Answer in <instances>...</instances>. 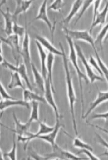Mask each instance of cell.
I'll return each instance as SVG.
<instances>
[{
  "mask_svg": "<svg viewBox=\"0 0 108 160\" xmlns=\"http://www.w3.org/2000/svg\"><path fill=\"white\" fill-rule=\"evenodd\" d=\"M64 32L72 39L76 40H82L90 44L93 50L96 49V47L94 43V40L92 37L90 32L87 30H71L66 28H63Z\"/></svg>",
  "mask_w": 108,
  "mask_h": 160,
  "instance_id": "obj_5",
  "label": "cell"
},
{
  "mask_svg": "<svg viewBox=\"0 0 108 160\" xmlns=\"http://www.w3.org/2000/svg\"><path fill=\"white\" fill-rule=\"evenodd\" d=\"M19 106L25 107L27 109H29V103L27 102L24 100H16V99H5L0 102V110H1V115L2 113V111L10 107Z\"/></svg>",
  "mask_w": 108,
  "mask_h": 160,
  "instance_id": "obj_17",
  "label": "cell"
},
{
  "mask_svg": "<svg viewBox=\"0 0 108 160\" xmlns=\"http://www.w3.org/2000/svg\"><path fill=\"white\" fill-rule=\"evenodd\" d=\"M66 39L67 42H68L69 47V60L71 61L72 65L75 68V70L76 71L77 75H78V80H79V85L80 88L81 93V100H82V116L84 115V94L83 89L82 85V80L83 79L86 82L87 84H88L89 82L90 81L88 78L87 76L85 75L84 73L81 71L80 68H79L78 65V61H77V54H76V50L75 48V43L73 42L72 39L69 37L67 35H66Z\"/></svg>",
  "mask_w": 108,
  "mask_h": 160,
  "instance_id": "obj_2",
  "label": "cell"
},
{
  "mask_svg": "<svg viewBox=\"0 0 108 160\" xmlns=\"http://www.w3.org/2000/svg\"><path fill=\"white\" fill-rule=\"evenodd\" d=\"M0 93L2 98L4 99H14L15 98H13L12 96L9 94L8 92L6 91L5 88L4 87V86L2 84L1 82H0Z\"/></svg>",
  "mask_w": 108,
  "mask_h": 160,
  "instance_id": "obj_35",
  "label": "cell"
},
{
  "mask_svg": "<svg viewBox=\"0 0 108 160\" xmlns=\"http://www.w3.org/2000/svg\"><path fill=\"white\" fill-rule=\"evenodd\" d=\"M47 1L44 0L42 3V5L40 6V8L39 9V12L38 13L37 17L34 18V21L37 20H41L44 22L50 29V32L51 33L52 39H53V33H54V27L52 24V22L50 21L47 13Z\"/></svg>",
  "mask_w": 108,
  "mask_h": 160,
  "instance_id": "obj_12",
  "label": "cell"
},
{
  "mask_svg": "<svg viewBox=\"0 0 108 160\" xmlns=\"http://www.w3.org/2000/svg\"><path fill=\"white\" fill-rule=\"evenodd\" d=\"M24 100L27 102H32L34 101H36L38 102H42L46 104L47 103L46 102L44 97H42L39 94L33 92L32 90L29 89H24L23 92Z\"/></svg>",
  "mask_w": 108,
  "mask_h": 160,
  "instance_id": "obj_21",
  "label": "cell"
},
{
  "mask_svg": "<svg viewBox=\"0 0 108 160\" xmlns=\"http://www.w3.org/2000/svg\"><path fill=\"white\" fill-rule=\"evenodd\" d=\"M13 118L14 120V122L15 124V129H11L9 128L4 126L2 124V126L6 128H8V130L11 131L13 132L14 133L17 134V136H20L29 137L32 134V132H29V128L30 127L31 123L27 122L25 123H22L17 118V116L15 115V113H13Z\"/></svg>",
  "mask_w": 108,
  "mask_h": 160,
  "instance_id": "obj_9",
  "label": "cell"
},
{
  "mask_svg": "<svg viewBox=\"0 0 108 160\" xmlns=\"http://www.w3.org/2000/svg\"><path fill=\"white\" fill-rule=\"evenodd\" d=\"M108 40V34H107V35H106V36L105 38V39H104V41L105 42V41H106V40Z\"/></svg>",
  "mask_w": 108,
  "mask_h": 160,
  "instance_id": "obj_41",
  "label": "cell"
},
{
  "mask_svg": "<svg viewBox=\"0 0 108 160\" xmlns=\"http://www.w3.org/2000/svg\"><path fill=\"white\" fill-rule=\"evenodd\" d=\"M1 64L4 68L10 69V71H13V72H17L21 76V77L24 79L25 82L26 83L28 89L33 91L32 86L30 82L28 75H27V67L25 63L21 64L18 66H17V65L15 66L4 60L2 63Z\"/></svg>",
  "mask_w": 108,
  "mask_h": 160,
  "instance_id": "obj_8",
  "label": "cell"
},
{
  "mask_svg": "<svg viewBox=\"0 0 108 160\" xmlns=\"http://www.w3.org/2000/svg\"><path fill=\"white\" fill-rule=\"evenodd\" d=\"M108 12V1L107 4H106L105 7L103 9V10L101 12H99L97 13L96 18L93 21L92 23L91 26L90 27V34H92V31L93 29L96 27V26L100 25L101 26L102 25H104L106 19L107 17V14Z\"/></svg>",
  "mask_w": 108,
  "mask_h": 160,
  "instance_id": "obj_19",
  "label": "cell"
},
{
  "mask_svg": "<svg viewBox=\"0 0 108 160\" xmlns=\"http://www.w3.org/2000/svg\"><path fill=\"white\" fill-rule=\"evenodd\" d=\"M35 42L36 43L38 51L40 56V61H41V67H42V74L46 81L47 79V55L44 48L42 47L40 43L37 40H35Z\"/></svg>",
  "mask_w": 108,
  "mask_h": 160,
  "instance_id": "obj_16",
  "label": "cell"
},
{
  "mask_svg": "<svg viewBox=\"0 0 108 160\" xmlns=\"http://www.w3.org/2000/svg\"><path fill=\"white\" fill-rule=\"evenodd\" d=\"M4 157H8L11 160H17V144L15 141V133L13 137V146L12 149L8 153H5Z\"/></svg>",
  "mask_w": 108,
  "mask_h": 160,
  "instance_id": "obj_31",
  "label": "cell"
},
{
  "mask_svg": "<svg viewBox=\"0 0 108 160\" xmlns=\"http://www.w3.org/2000/svg\"><path fill=\"white\" fill-rule=\"evenodd\" d=\"M83 3V1H81V0H76L74 2L69 14L63 20L62 22L63 24L65 25L69 24V22L71 21V19L73 18L75 15H76V13L82 8Z\"/></svg>",
  "mask_w": 108,
  "mask_h": 160,
  "instance_id": "obj_22",
  "label": "cell"
},
{
  "mask_svg": "<svg viewBox=\"0 0 108 160\" xmlns=\"http://www.w3.org/2000/svg\"><path fill=\"white\" fill-rule=\"evenodd\" d=\"M96 136L97 138V140H98V142L100 143L101 145H103L104 147H105L106 148H107V149L108 150V142L105 140L102 137H101L100 135H98V134L96 133Z\"/></svg>",
  "mask_w": 108,
  "mask_h": 160,
  "instance_id": "obj_39",
  "label": "cell"
},
{
  "mask_svg": "<svg viewBox=\"0 0 108 160\" xmlns=\"http://www.w3.org/2000/svg\"><path fill=\"white\" fill-rule=\"evenodd\" d=\"M75 48L76 50L77 56L80 58L82 61V63L84 66L85 69H86V73L88 78L91 83H94L96 81H103V79L101 76H98L93 72L92 68L91 67L90 64L88 62L83 52L82 51V49L80 47L78 44H75Z\"/></svg>",
  "mask_w": 108,
  "mask_h": 160,
  "instance_id": "obj_4",
  "label": "cell"
},
{
  "mask_svg": "<svg viewBox=\"0 0 108 160\" xmlns=\"http://www.w3.org/2000/svg\"><path fill=\"white\" fill-rule=\"evenodd\" d=\"M55 56L52 53L49 52L47 55V78L50 80V83L51 84L52 89L54 93L56 92L55 89L53 85V76H52V70L54 65Z\"/></svg>",
  "mask_w": 108,
  "mask_h": 160,
  "instance_id": "obj_24",
  "label": "cell"
},
{
  "mask_svg": "<svg viewBox=\"0 0 108 160\" xmlns=\"http://www.w3.org/2000/svg\"><path fill=\"white\" fill-rule=\"evenodd\" d=\"M60 48H61V51L62 52L63 63L64 67V71L65 72V78H66V83L67 94L69 100V107L71 110V114L72 116V124L73 128L76 135L78 136V131L77 129L76 119L75 117V102H76V95L75 94L74 90V86L72 83V78L71 77V72L69 69V66L68 64V59L66 55L65 54L64 48L61 42H59Z\"/></svg>",
  "mask_w": 108,
  "mask_h": 160,
  "instance_id": "obj_1",
  "label": "cell"
},
{
  "mask_svg": "<svg viewBox=\"0 0 108 160\" xmlns=\"http://www.w3.org/2000/svg\"><path fill=\"white\" fill-rule=\"evenodd\" d=\"M94 1L93 0H87V1H83V3L82 5V9H81V11L80 14H79L78 18L76 19V21L75 22V25H76V23L78 22V21L81 18L83 15L84 14L85 12H86V10L88 9L89 7H90L91 5L93 3Z\"/></svg>",
  "mask_w": 108,
  "mask_h": 160,
  "instance_id": "obj_32",
  "label": "cell"
},
{
  "mask_svg": "<svg viewBox=\"0 0 108 160\" xmlns=\"http://www.w3.org/2000/svg\"><path fill=\"white\" fill-rule=\"evenodd\" d=\"M55 127H50L48 126L45 122H39V128L37 132L35 134H33L31 135L29 137L20 136H17V141H21L25 144L24 149L25 151L26 149V147L27 146L28 143L31 140L34 139L35 138H37L39 136L46 135L48 134L49 132L53 131Z\"/></svg>",
  "mask_w": 108,
  "mask_h": 160,
  "instance_id": "obj_6",
  "label": "cell"
},
{
  "mask_svg": "<svg viewBox=\"0 0 108 160\" xmlns=\"http://www.w3.org/2000/svg\"><path fill=\"white\" fill-rule=\"evenodd\" d=\"M94 51L95 52V55H96V60L97 61V63L98 65L100 66V69L101 70L102 73H103V76H105L106 78V79L107 80V82L108 84V68L105 64L104 63L102 60H101V58L100 57L99 54L97 52L96 48L94 49Z\"/></svg>",
  "mask_w": 108,
  "mask_h": 160,
  "instance_id": "obj_28",
  "label": "cell"
},
{
  "mask_svg": "<svg viewBox=\"0 0 108 160\" xmlns=\"http://www.w3.org/2000/svg\"><path fill=\"white\" fill-rule=\"evenodd\" d=\"M35 38L36 40H37L38 42L40 43L42 47L48 50L50 53H52L54 55H57L61 56H62V51H59L57 48L54 47L53 44L50 42V41L47 39L43 36L38 35H36Z\"/></svg>",
  "mask_w": 108,
  "mask_h": 160,
  "instance_id": "obj_18",
  "label": "cell"
},
{
  "mask_svg": "<svg viewBox=\"0 0 108 160\" xmlns=\"http://www.w3.org/2000/svg\"><path fill=\"white\" fill-rule=\"evenodd\" d=\"M21 55L24 60V63L27 68H31L30 52V37L27 32H26L22 42V47L21 50Z\"/></svg>",
  "mask_w": 108,
  "mask_h": 160,
  "instance_id": "obj_11",
  "label": "cell"
},
{
  "mask_svg": "<svg viewBox=\"0 0 108 160\" xmlns=\"http://www.w3.org/2000/svg\"><path fill=\"white\" fill-rule=\"evenodd\" d=\"M101 1H94L93 2V4H94V10H93V21H94L95 18H96L97 13L99 12L98 11V9L100 7V5L101 4Z\"/></svg>",
  "mask_w": 108,
  "mask_h": 160,
  "instance_id": "obj_38",
  "label": "cell"
},
{
  "mask_svg": "<svg viewBox=\"0 0 108 160\" xmlns=\"http://www.w3.org/2000/svg\"><path fill=\"white\" fill-rule=\"evenodd\" d=\"M102 118L105 119V129L108 130V112L101 114H96L92 116L91 119H96Z\"/></svg>",
  "mask_w": 108,
  "mask_h": 160,
  "instance_id": "obj_34",
  "label": "cell"
},
{
  "mask_svg": "<svg viewBox=\"0 0 108 160\" xmlns=\"http://www.w3.org/2000/svg\"><path fill=\"white\" fill-rule=\"evenodd\" d=\"M73 145L75 148H78L80 149H87L89 151L93 152V148L91 146L89 145L88 144L82 141L80 138H75L74 139V143Z\"/></svg>",
  "mask_w": 108,
  "mask_h": 160,
  "instance_id": "obj_29",
  "label": "cell"
},
{
  "mask_svg": "<svg viewBox=\"0 0 108 160\" xmlns=\"http://www.w3.org/2000/svg\"><path fill=\"white\" fill-rule=\"evenodd\" d=\"M44 98L46 99V102L50 105V106L53 108V110L55 112L56 119H60L59 112L57 107V105L56 104L55 101L53 97V90L52 89L51 84L50 83V80L48 78L45 81V91H44Z\"/></svg>",
  "mask_w": 108,
  "mask_h": 160,
  "instance_id": "obj_10",
  "label": "cell"
},
{
  "mask_svg": "<svg viewBox=\"0 0 108 160\" xmlns=\"http://www.w3.org/2000/svg\"><path fill=\"white\" fill-rule=\"evenodd\" d=\"M107 101H108V91H107V92L98 91L97 98L93 101V102L91 103L90 108L88 109L87 112L85 113V114L83 116H82V118L85 119L87 118L89 115L91 113L92 111L95 108H96L100 104H101L103 102H105Z\"/></svg>",
  "mask_w": 108,
  "mask_h": 160,
  "instance_id": "obj_15",
  "label": "cell"
},
{
  "mask_svg": "<svg viewBox=\"0 0 108 160\" xmlns=\"http://www.w3.org/2000/svg\"><path fill=\"white\" fill-rule=\"evenodd\" d=\"M53 148L54 149L53 153H50L45 157L46 160L51 159L52 158H57L58 159H61V160H81L87 159L79 157L69 151H65L64 149H62L56 144L55 146H53Z\"/></svg>",
  "mask_w": 108,
  "mask_h": 160,
  "instance_id": "obj_7",
  "label": "cell"
},
{
  "mask_svg": "<svg viewBox=\"0 0 108 160\" xmlns=\"http://www.w3.org/2000/svg\"><path fill=\"white\" fill-rule=\"evenodd\" d=\"M17 6L13 15L17 18L18 15L22 13H25L30 8L32 4V1H22V0H17L16 1Z\"/></svg>",
  "mask_w": 108,
  "mask_h": 160,
  "instance_id": "obj_23",
  "label": "cell"
},
{
  "mask_svg": "<svg viewBox=\"0 0 108 160\" xmlns=\"http://www.w3.org/2000/svg\"><path fill=\"white\" fill-rule=\"evenodd\" d=\"M32 109L28 122L31 123L33 122H39V102H32Z\"/></svg>",
  "mask_w": 108,
  "mask_h": 160,
  "instance_id": "obj_27",
  "label": "cell"
},
{
  "mask_svg": "<svg viewBox=\"0 0 108 160\" xmlns=\"http://www.w3.org/2000/svg\"><path fill=\"white\" fill-rule=\"evenodd\" d=\"M91 151H89L87 149H81L80 151L78 152V153H84L91 160H100V158L93 155V153Z\"/></svg>",
  "mask_w": 108,
  "mask_h": 160,
  "instance_id": "obj_36",
  "label": "cell"
},
{
  "mask_svg": "<svg viewBox=\"0 0 108 160\" xmlns=\"http://www.w3.org/2000/svg\"><path fill=\"white\" fill-rule=\"evenodd\" d=\"M92 126H93L94 127H96V128H98V129H100V130H101L102 131L104 132H106L107 134H108V130H106L105 128H102L100 127H98L97 126H95V125H93V124H91Z\"/></svg>",
  "mask_w": 108,
  "mask_h": 160,
  "instance_id": "obj_40",
  "label": "cell"
},
{
  "mask_svg": "<svg viewBox=\"0 0 108 160\" xmlns=\"http://www.w3.org/2000/svg\"><path fill=\"white\" fill-rule=\"evenodd\" d=\"M31 69L33 74L34 83L37 87L43 92L45 91V80L39 71L36 68L34 64H31Z\"/></svg>",
  "mask_w": 108,
  "mask_h": 160,
  "instance_id": "obj_20",
  "label": "cell"
},
{
  "mask_svg": "<svg viewBox=\"0 0 108 160\" xmlns=\"http://www.w3.org/2000/svg\"><path fill=\"white\" fill-rule=\"evenodd\" d=\"M20 37L15 34L11 35L7 38L1 37V41L5 43L6 44L8 45L11 48L13 56L16 61V65H19L20 62V55H21V48L20 47Z\"/></svg>",
  "mask_w": 108,
  "mask_h": 160,
  "instance_id": "obj_3",
  "label": "cell"
},
{
  "mask_svg": "<svg viewBox=\"0 0 108 160\" xmlns=\"http://www.w3.org/2000/svg\"><path fill=\"white\" fill-rule=\"evenodd\" d=\"M1 13L5 19L4 32L7 36H10L13 34V26L14 21L16 20V18L13 14H11L9 8H6V11L4 12L2 10H0Z\"/></svg>",
  "mask_w": 108,
  "mask_h": 160,
  "instance_id": "obj_13",
  "label": "cell"
},
{
  "mask_svg": "<svg viewBox=\"0 0 108 160\" xmlns=\"http://www.w3.org/2000/svg\"><path fill=\"white\" fill-rule=\"evenodd\" d=\"M21 78V76L17 72H12L11 73V80L8 86L9 88L12 89L17 87H20L24 90L25 89Z\"/></svg>",
  "mask_w": 108,
  "mask_h": 160,
  "instance_id": "obj_25",
  "label": "cell"
},
{
  "mask_svg": "<svg viewBox=\"0 0 108 160\" xmlns=\"http://www.w3.org/2000/svg\"><path fill=\"white\" fill-rule=\"evenodd\" d=\"M13 34L19 36L20 38L22 36H25V33H26V30L25 28L24 27L21 26L20 25H18L17 22V21L15 20L13 23Z\"/></svg>",
  "mask_w": 108,
  "mask_h": 160,
  "instance_id": "obj_30",
  "label": "cell"
},
{
  "mask_svg": "<svg viewBox=\"0 0 108 160\" xmlns=\"http://www.w3.org/2000/svg\"><path fill=\"white\" fill-rule=\"evenodd\" d=\"M89 63L92 67L95 68V69L98 72V73H100L101 77L103 76V73L101 72V70L100 69V66L97 63V61L95 58L92 55H90V59H89Z\"/></svg>",
  "mask_w": 108,
  "mask_h": 160,
  "instance_id": "obj_37",
  "label": "cell"
},
{
  "mask_svg": "<svg viewBox=\"0 0 108 160\" xmlns=\"http://www.w3.org/2000/svg\"><path fill=\"white\" fill-rule=\"evenodd\" d=\"M64 2L62 0H56L53 2V3L50 5L48 10H53L55 11H61V8L64 5Z\"/></svg>",
  "mask_w": 108,
  "mask_h": 160,
  "instance_id": "obj_33",
  "label": "cell"
},
{
  "mask_svg": "<svg viewBox=\"0 0 108 160\" xmlns=\"http://www.w3.org/2000/svg\"><path fill=\"white\" fill-rule=\"evenodd\" d=\"M62 126V124L60 122V119H56V122L54 130L48 134L39 136L37 138L48 142L53 147L55 145L56 139L57 138L60 129Z\"/></svg>",
  "mask_w": 108,
  "mask_h": 160,
  "instance_id": "obj_14",
  "label": "cell"
},
{
  "mask_svg": "<svg viewBox=\"0 0 108 160\" xmlns=\"http://www.w3.org/2000/svg\"><path fill=\"white\" fill-rule=\"evenodd\" d=\"M108 33V22L103 27V29H101V30L97 35L96 40L94 41V43H95L96 48V47H99L100 48H101V50H103L102 42L104 41V39L105 38Z\"/></svg>",
  "mask_w": 108,
  "mask_h": 160,
  "instance_id": "obj_26",
  "label": "cell"
}]
</instances>
